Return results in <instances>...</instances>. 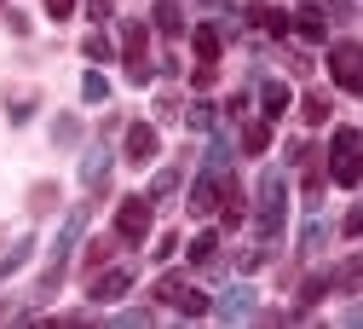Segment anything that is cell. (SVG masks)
Masks as SVG:
<instances>
[{
	"instance_id": "obj_1",
	"label": "cell",
	"mask_w": 363,
	"mask_h": 329,
	"mask_svg": "<svg viewBox=\"0 0 363 329\" xmlns=\"http://www.w3.org/2000/svg\"><path fill=\"white\" fill-rule=\"evenodd\" d=\"M329 173H335V185H357V179H363V133H357V127H340V133H335Z\"/></svg>"
},
{
	"instance_id": "obj_2",
	"label": "cell",
	"mask_w": 363,
	"mask_h": 329,
	"mask_svg": "<svg viewBox=\"0 0 363 329\" xmlns=\"http://www.w3.org/2000/svg\"><path fill=\"white\" fill-rule=\"evenodd\" d=\"M150 220H156V203H150V197H121V208H116V237H121V243H145V237H150Z\"/></svg>"
},
{
	"instance_id": "obj_3",
	"label": "cell",
	"mask_w": 363,
	"mask_h": 329,
	"mask_svg": "<svg viewBox=\"0 0 363 329\" xmlns=\"http://www.w3.org/2000/svg\"><path fill=\"white\" fill-rule=\"evenodd\" d=\"M329 75L346 92H363V41H335L329 46Z\"/></svg>"
},
{
	"instance_id": "obj_4",
	"label": "cell",
	"mask_w": 363,
	"mask_h": 329,
	"mask_svg": "<svg viewBox=\"0 0 363 329\" xmlns=\"http://www.w3.org/2000/svg\"><path fill=\"white\" fill-rule=\"evenodd\" d=\"M277 231H283V173L271 168V173L259 179V237L271 243Z\"/></svg>"
},
{
	"instance_id": "obj_5",
	"label": "cell",
	"mask_w": 363,
	"mask_h": 329,
	"mask_svg": "<svg viewBox=\"0 0 363 329\" xmlns=\"http://www.w3.org/2000/svg\"><path fill=\"white\" fill-rule=\"evenodd\" d=\"M145 41H150V29H145V23H127V29H121V46H127V75H133V81H150Z\"/></svg>"
},
{
	"instance_id": "obj_6",
	"label": "cell",
	"mask_w": 363,
	"mask_h": 329,
	"mask_svg": "<svg viewBox=\"0 0 363 329\" xmlns=\"http://www.w3.org/2000/svg\"><path fill=\"white\" fill-rule=\"evenodd\" d=\"M127 289H133V266H116V271L93 277V301H121Z\"/></svg>"
},
{
	"instance_id": "obj_7",
	"label": "cell",
	"mask_w": 363,
	"mask_h": 329,
	"mask_svg": "<svg viewBox=\"0 0 363 329\" xmlns=\"http://www.w3.org/2000/svg\"><path fill=\"white\" fill-rule=\"evenodd\" d=\"M156 156V127L150 122H133L127 127V162H150Z\"/></svg>"
},
{
	"instance_id": "obj_8",
	"label": "cell",
	"mask_w": 363,
	"mask_h": 329,
	"mask_svg": "<svg viewBox=\"0 0 363 329\" xmlns=\"http://www.w3.org/2000/svg\"><path fill=\"white\" fill-rule=\"evenodd\" d=\"M219 197H225V185L202 173V179L191 185V203H185V208H191V214H213V208H219Z\"/></svg>"
},
{
	"instance_id": "obj_9",
	"label": "cell",
	"mask_w": 363,
	"mask_h": 329,
	"mask_svg": "<svg viewBox=\"0 0 363 329\" xmlns=\"http://www.w3.org/2000/svg\"><path fill=\"white\" fill-rule=\"evenodd\" d=\"M213 312H219V318H231V323L248 318V312H254V289H225V301H219Z\"/></svg>"
},
{
	"instance_id": "obj_10",
	"label": "cell",
	"mask_w": 363,
	"mask_h": 329,
	"mask_svg": "<svg viewBox=\"0 0 363 329\" xmlns=\"http://www.w3.org/2000/svg\"><path fill=\"white\" fill-rule=\"evenodd\" d=\"M294 29H300V41H323V35H329V29H323V12H317V6H300Z\"/></svg>"
},
{
	"instance_id": "obj_11",
	"label": "cell",
	"mask_w": 363,
	"mask_h": 329,
	"mask_svg": "<svg viewBox=\"0 0 363 329\" xmlns=\"http://www.w3.org/2000/svg\"><path fill=\"white\" fill-rule=\"evenodd\" d=\"M196 64L219 70V35H213V29H196Z\"/></svg>"
},
{
	"instance_id": "obj_12",
	"label": "cell",
	"mask_w": 363,
	"mask_h": 329,
	"mask_svg": "<svg viewBox=\"0 0 363 329\" xmlns=\"http://www.w3.org/2000/svg\"><path fill=\"white\" fill-rule=\"evenodd\" d=\"M300 116H306L311 127H323V122H329V99H323V92H306V99H300Z\"/></svg>"
},
{
	"instance_id": "obj_13",
	"label": "cell",
	"mask_w": 363,
	"mask_h": 329,
	"mask_svg": "<svg viewBox=\"0 0 363 329\" xmlns=\"http://www.w3.org/2000/svg\"><path fill=\"white\" fill-rule=\"evenodd\" d=\"M335 289H346V295H357V289H363V260H346V266L335 271Z\"/></svg>"
},
{
	"instance_id": "obj_14",
	"label": "cell",
	"mask_w": 363,
	"mask_h": 329,
	"mask_svg": "<svg viewBox=\"0 0 363 329\" xmlns=\"http://www.w3.org/2000/svg\"><path fill=\"white\" fill-rule=\"evenodd\" d=\"M213 254H219V237H213V231H202V237L191 243V266H213Z\"/></svg>"
},
{
	"instance_id": "obj_15",
	"label": "cell",
	"mask_w": 363,
	"mask_h": 329,
	"mask_svg": "<svg viewBox=\"0 0 363 329\" xmlns=\"http://www.w3.org/2000/svg\"><path fill=\"white\" fill-rule=\"evenodd\" d=\"M156 29H162V35H179V29H185V18H179L173 0H162V6H156Z\"/></svg>"
},
{
	"instance_id": "obj_16",
	"label": "cell",
	"mask_w": 363,
	"mask_h": 329,
	"mask_svg": "<svg viewBox=\"0 0 363 329\" xmlns=\"http://www.w3.org/2000/svg\"><path fill=\"white\" fill-rule=\"evenodd\" d=\"M29 249H35V243H29V237H18V243H12L6 254H0V277H6V271H18V266L29 260Z\"/></svg>"
},
{
	"instance_id": "obj_17",
	"label": "cell",
	"mask_w": 363,
	"mask_h": 329,
	"mask_svg": "<svg viewBox=\"0 0 363 329\" xmlns=\"http://www.w3.org/2000/svg\"><path fill=\"white\" fill-rule=\"evenodd\" d=\"M179 312H185V318H202V312H213V301H208L202 289H185V295H179Z\"/></svg>"
},
{
	"instance_id": "obj_18",
	"label": "cell",
	"mask_w": 363,
	"mask_h": 329,
	"mask_svg": "<svg viewBox=\"0 0 363 329\" xmlns=\"http://www.w3.org/2000/svg\"><path fill=\"white\" fill-rule=\"evenodd\" d=\"M265 116H289V87H283V81L265 87Z\"/></svg>"
},
{
	"instance_id": "obj_19",
	"label": "cell",
	"mask_w": 363,
	"mask_h": 329,
	"mask_svg": "<svg viewBox=\"0 0 363 329\" xmlns=\"http://www.w3.org/2000/svg\"><path fill=\"white\" fill-rule=\"evenodd\" d=\"M242 145H248V151L259 156V151L271 145V127H265V122H248V127H242Z\"/></svg>"
},
{
	"instance_id": "obj_20",
	"label": "cell",
	"mask_w": 363,
	"mask_h": 329,
	"mask_svg": "<svg viewBox=\"0 0 363 329\" xmlns=\"http://www.w3.org/2000/svg\"><path fill=\"white\" fill-rule=\"evenodd\" d=\"M81 99H86V104H104V99H110V81H104V75H86V81H81Z\"/></svg>"
},
{
	"instance_id": "obj_21",
	"label": "cell",
	"mask_w": 363,
	"mask_h": 329,
	"mask_svg": "<svg viewBox=\"0 0 363 329\" xmlns=\"http://www.w3.org/2000/svg\"><path fill=\"white\" fill-rule=\"evenodd\" d=\"M254 18H259V29H265V35H283V29H289V18H283L277 6H259Z\"/></svg>"
},
{
	"instance_id": "obj_22",
	"label": "cell",
	"mask_w": 363,
	"mask_h": 329,
	"mask_svg": "<svg viewBox=\"0 0 363 329\" xmlns=\"http://www.w3.org/2000/svg\"><path fill=\"white\" fill-rule=\"evenodd\" d=\"M225 225H242V191L225 185Z\"/></svg>"
},
{
	"instance_id": "obj_23",
	"label": "cell",
	"mask_w": 363,
	"mask_h": 329,
	"mask_svg": "<svg viewBox=\"0 0 363 329\" xmlns=\"http://www.w3.org/2000/svg\"><path fill=\"white\" fill-rule=\"evenodd\" d=\"M104 168H110V162H104V151H93V156L81 162V179H86V185H99V179H104Z\"/></svg>"
},
{
	"instance_id": "obj_24",
	"label": "cell",
	"mask_w": 363,
	"mask_h": 329,
	"mask_svg": "<svg viewBox=\"0 0 363 329\" xmlns=\"http://www.w3.org/2000/svg\"><path fill=\"white\" fill-rule=\"evenodd\" d=\"M185 295V277H156V301H179Z\"/></svg>"
},
{
	"instance_id": "obj_25",
	"label": "cell",
	"mask_w": 363,
	"mask_h": 329,
	"mask_svg": "<svg viewBox=\"0 0 363 329\" xmlns=\"http://www.w3.org/2000/svg\"><path fill=\"white\" fill-rule=\"evenodd\" d=\"M323 289H329V277H311V284L300 289V312H306V306H317V301H323Z\"/></svg>"
},
{
	"instance_id": "obj_26",
	"label": "cell",
	"mask_w": 363,
	"mask_h": 329,
	"mask_svg": "<svg viewBox=\"0 0 363 329\" xmlns=\"http://www.w3.org/2000/svg\"><path fill=\"white\" fill-rule=\"evenodd\" d=\"M173 185H179V173H173V168H162V173H156V185H150V197H167Z\"/></svg>"
},
{
	"instance_id": "obj_27",
	"label": "cell",
	"mask_w": 363,
	"mask_h": 329,
	"mask_svg": "<svg viewBox=\"0 0 363 329\" xmlns=\"http://www.w3.org/2000/svg\"><path fill=\"white\" fill-rule=\"evenodd\" d=\"M86 58H110V41L104 35H86Z\"/></svg>"
},
{
	"instance_id": "obj_28",
	"label": "cell",
	"mask_w": 363,
	"mask_h": 329,
	"mask_svg": "<svg viewBox=\"0 0 363 329\" xmlns=\"http://www.w3.org/2000/svg\"><path fill=\"white\" fill-rule=\"evenodd\" d=\"M185 122H191V127H208V122H213V104H191V116H185Z\"/></svg>"
},
{
	"instance_id": "obj_29",
	"label": "cell",
	"mask_w": 363,
	"mask_h": 329,
	"mask_svg": "<svg viewBox=\"0 0 363 329\" xmlns=\"http://www.w3.org/2000/svg\"><path fill=\"white\" fill-rule=\"evenodd\" d=\"M340 231H346V237H357V231H363V208H352V214H346V225H340Z\"/></svg>"
},
{
	"instance_id": "obj_30",
	"label": "cell",
	"mask_w": 363,
	"mask_h": 329,
	"mask_svg": "<svg viewBox=\"0 0 363 329\" xmlns=\"http://www.w3.org/2000/svg\"><path fill=\"white\" fill-rule=\"evenodd\" d=\"M47 12H52V18H69V12H75V0H47Z\"/></svg>"
},
{
	"instance_id": "obj_31",
	"label": "cell",
	"mask_w": 363,
	"mask_h": 329,
	"mask_svg": "<svg viewBox=\"0 0 363 329\" xmlns=\"http://www.w3.org/2000/svg\"><path fill=\"white\" fill-rule=\"evenodd\" d=\"M346 323H363V306H352V312H346Z\"/></svg>"
}]
</instances>
